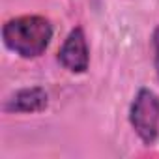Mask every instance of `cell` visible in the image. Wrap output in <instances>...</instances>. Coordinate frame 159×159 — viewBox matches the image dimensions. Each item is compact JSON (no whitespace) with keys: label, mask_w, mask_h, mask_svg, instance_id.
<instances>
[{"label":"cell","mask_w":159,"mask_h":159,"mask_svg":"<svg viewBox=\"0 0 159 159\" xmlns=\"http://www.w3.org/2000/svg\"><path fill=\"white\" fill-rule=\"evenodd\" d=\"M52 25L43 15H19L4 23L2 41L8 51L25 60L39 58L52 39Z\"/></svg>","instance_id":"1"},{"label":"cell","mask_w":159,"mask_h":159,"mask_svg":"<svg viewBox=\"0 0 159 159\" xmlns=\"http://www.w3.org/2000/svg\"><path fill=\"white\" fill-rule=\"evenodd\" d=\"M129 124L144 146H152L159 135V96L142 86L129 105Z\"/></svg>","instance_id":"2"},{"label":"cell","mask_w":159,"mask_h":159,"mask_svg":"<svg viewBox=\"0 0 159 159\" xmlns=\"http://www.w3.org/2000/svg\"><path fill=\"white\" fill-rule=\"evenodd\" d=\"M56 58L60 66L71 73H86L90 66V49L83 26H75L69 30L67 38L58 49Z\"/></svg>","instance_id":"3"},{"label":"cell","mask_w":159,"mask_h":159,"mask_svg":"<svg viewBox=\"0 0 159 159\" xmlns=\"http://www.w3.org/2000/svg\"><path fill=\"white\" fill-rule=\"evenodd\" d=\"M49 107V94L41 86H28L17 90L4 105L6 112H41Z\"/></svg>","instance_id":"4"},{"label":"cell","mask_w":159,"mask_h":159,"mask_svg":"<svg viewBox=\"0 0 159 159\" xmlns=\"http://www.w3.org/2000/svg\"><path fill=\"white\" fill-rule=\"evenodd\" d=\"M152 47H153V67H155V73H157V79H159V25L153 28Z\"/></svg>","instance_id":"5"}]
</instances>
